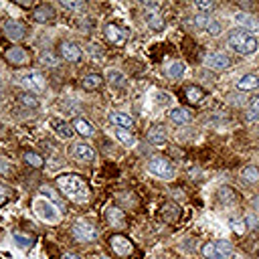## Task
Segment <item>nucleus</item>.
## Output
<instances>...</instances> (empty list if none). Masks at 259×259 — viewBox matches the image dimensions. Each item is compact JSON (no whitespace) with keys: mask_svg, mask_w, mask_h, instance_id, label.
I'll list each match as a JSON object with an SVG mask.
<instances>
[{"mask_svg":"<svg viewBox=\"0 0 259 259\" xmlns=\"http://www.w3.org/2000/svg\"><path fill=\"white\" fill-rule=\"evenodd\" d=\"M57 188L61 190V195H65L75 204H85L91 199L89 186L79 174H61V176H57Z\"/></svg>","mask_w":259,"mask_h":259,"instance_id":"obj_1","label":"nucleus"},{"mask_svg":"<svg viewBox=\"0 0 259 259\" xmlns=\"http://www.w3.org/2000/svg\"><path fill=\"white\" fill-rule=\"evenodd\" d=\"M227 45H229V49L239 53V55H251V53L257 51L259 40L245 31H233L227 39Z\"/></svg>","mask_w":259,"mask_h":259,"instance_id":"obj_2","label":"nucleus"},{"mask_svg":"<svg viewBox=\"0 0 259 259\" xmlns=\"http://www.w3.org/2000/svg\"><path fill=\"white\" fill-rule=\"evenodd\" d=\"M148 170L152 172L154 176H158V179L162 180H174V176H176V170L172 166V162L168 158H162V156H154V158H150L148 162Z\"/></svg>","mask_w":259,"mask_h":259,"instance_id":"obj_3","label":"nucleus"},{"mask_svg":"<svg viewBox=\"0 0 259 259\" xmlns=\"http://www.w3.org/2000/svg\"><path fill=\"white\" fill-rule=\"evenodd\" d=\"M73 235L81 243H93L95 239H98L100 231H98V227H95L91 221H87V219H77L73 223Z\"/></svg>","mask_w":259,"mask_h":259,"instance_id":"obj_4","label":"nucleus"},{"mask_svg":"<svg viewBox=\"0 0 259 259\" xmlns=\"http://www.w3.org/2000/svg\"><path fill=\"white\" fill-rule=\"evenodd\" d=\"M33 207H35V213L39 215V219H43L47 223H57L59 217H61L59 207H57L55 202L47 200V199H37L33 202Z\"/></svg>","mask_w":259,"mask_h":259,"instance_id":"obj_5","label":"nucleus"},{"mask_svg":"<svg viewBox=\"0 0 259 259\" xmlns=\"http://www.w3.org/2000/svg\"><path fill=\"white\" fill-rule=\"evenodd\" d=\"M231 243L229 241H213V243H204L202 245V257L204 259H229L231 257Z\"/></svg>","mask_w":259,"mask_h":259,"instance_id":"obj_6","label":"nucleus"},{"mask_svg":"<svg viewBox=\"0 0 259 259\" xmlns=\"http://www.w3.org/2000/svg\"><path fill=\"white\" fill-rule=\"evenodd\" d=\"M19 83L22 87H26L31 93H39V91H45L47 83H45V77L43 73H39V71H29V73H24L19 77Z\"/></svg>","mask_w":259,"mask_h":259,"instance_id":"obj_7","label":"nucleus"},{"mask_svg":"<svg viewBox=\"0 0 259 259\" xmlns=\"http://www.w3.org/2000/svg\"><path fill=\"white\" fill-rule=\"evenodd\" d=\"M110 249L118 255V257H130L132 253H134V243L126 237V235H112L110 237Z\"/></svg>","mask_w":259,"mask_h":259,"instance_id":"obj_8","label":"nucleus"},{"mask_svg":"<svg viewBox=\"0 0 259 259\" xmlns=\"http://www.w3.org/2000/svg\"><path fill=\"white\" fill-rule=\"evenodd\" d=\"M59 55H61V59L69 61V63H79L83 59V51H81V47L77 43H73V40H63L59 45Z\"/></svg>","mask_w":259,"mask_h":259,"instance_id":"obj_9","label":"nucleus"},{"mask_svg":"<svg viewBox=\"0 0 259 259\" xmlns=\"http://www.w3.org/2000/svg\"><path fill=\"white\" fill-rule=\"evenodd\" d=\"M204 65L213 71H225L231 67V59L227 55H223V53H209V55L204 57Z\"/></svg>","mask_w":259,"mask_h":259,"instance_id":"obj_10","label":"nucleus"},{"mask_svg":"<svg viewBox=\"0 0 259 259\" xmlns=\"http://www.w3.org/2000/svg\"><path fill=\"white\" fill-rule=\"evenodd\" d=\"M2 31L4 35L10 39V40H15V43H19V40H22L26 37V29H24V24L19 22V20H6L4 26H2Z\"/></svg>","mask_w":259,"mask_h":259,"instance_id":"obj_11","label":"nucleus"},{"mask_svg":"<svg viewBox=\"0 0 259 259\" xmlns=\"http://www.w3.org/2000/svg\"><path fill=\"white\" fill-rule=\"evenodd\" d=\"M71 156L79 162H95V150L85 142H77L71 148Z\"/></svg>","mask_w":259,"mask_h":259,"instance_id":"obj_12","label":"nucleus"},{"mask_svg":"<svg viewBox=\"0 0 259 259\" xmlns=\"http://www.w3.org/2000/svg\"><path fill=\"white\" fill-rule=\"evenodd\" d=\"M103 33H105V39L110 40L112 45H116V47H124L126 45V39H128V35L120 29L118 24H105V29H103Z\"/></svg>","mask_w":259,"mask_h":259,"instance_id":"obj_13","label":"nucleus"},{"mask_svg":"<svg viewBox=\"0 0 259 259\" xmlns=\"http://www.w3.org/2000/svg\"><path fill=\"white\" fill-rule=\"evenodd\" d=\"M55 8H53L51 4H39L33 8V20L35 22H40V24H45V22H53L55 20Z\"/></svg>","mask_w":259,"mask_h":259,"instance_id":"obj_14","label":"nucleus"},{"mask_svg":"<svg viewBox=\"0 0 259 259\" xmlns=\"http://www.w3.org/2000/svg\"><path fill=\"white\" fill-rule=\"evenodd\" d=\"M144 22L150 31H154V33H160L162 29H164V19H162V15L156 10V8H150L144 12Z\"/></svg>","mask_w":259,"mask_h":259,"instance_id":"obj_15","label":"nucleus"},{"mask_svg":"<svg viewBox=\"0 0 259 259\" xmlns=\"http://www.w3.org/2000/svg\"><path fill=\"white\" fill-rule=\"evenodd\" d=\"M4 59L8 65H15V67H20L29 61V55H26V51L20 49V47H10L4 51Z\"/></svg>","mask_w":259,"mask_h":259,"instance_id":"obj_16","label":"nucleus"},{"mask_svg":"<svg viewBox=\"0 0 259 259\" xmlns=\"http://www.w3.org/2000/svg\"><path fill=\"white\" fill-rule=\"evenodd\" d=\"M105 219L116 229H124L126 227V215L120 207H110V209H107L105 211Z\"/></svg>","mask_w":259,"mask_h":259,"instance_id":"obj_17","label":"nucleus"},{"mask_svg":"<svg viewBox=\"0 0 259 259\" xmlns=\"http://www.w3.org/2000/svg\"><path fill=\"white\" fill-rule=\"evenodd\" d=\"M51 126H53V130H55V134L63 140L73 138V134H75L73 126L67 124V121H63V120H51Z\"/></svg>","mask_w":259,"mask_h":259,"instance_id":"obj_18","label":"nucleus"},{"mask_svg":"<svg viewBox=\"0 0 259 259\" xmlns=\"http://www.w3.org/2000/svg\"><path fill=\"white\" fill-rule=\"evenodd\" d=\"M235 22L239 26H243L245 33H255L259 29V22L251 15H247V12H239V15H235Z\"/></svg>","mask_w":259,"mask_h":259,"instance_id":"obj_19","label":"nucleus"},{"mask_svg":"<svg viewBox=\"0 0 259 259\" xmlns=\"http://www.w3.org/2000/svg\"><path fill=\"white\" fill-rule=\"evenodd\" d=\"M235 85H237L239 91H255V89L259 87V75H255V73H247V75H243Z\"/></svg>","mask_w":259,"mask_h":259,"instance_id":"obj_20","label":"nucleus"},{"mask_svg":"<svg viewBox=\"0 0 259 259\" xmlns=\"http://www.w3.org/2000/svg\"><path fill=\"white\" fill-rule=\"evenodd\" d=\"M168 118H170V121H174L176 126L190 124V120H193V116H190V112L186 110V107H174V110H170Z\"/></svg>","mask_w":259,"mask_h":259,"instance_id":"obj_21","label":"nucleus"},{"mask_svg":"<svg viewBox=\"0 0 259 259\" xmlns=\"http://www.w3.org/2000/svg\"><path fill=\"white\" fill-rule=\"evenodd\" d=\"M160 211H162V219H164L166 223H176L179 217H180V207L174 204V202H164Z\"/></svg>","mask_w":259,"mask_h":259,"instance_id":"obj_22","label":"nucleus"},{"mask_svg":"<svg viewBox=\"0 0 259 259\" xmlns=\"http://www.w3.org/2000/svg\"><path fill=\"white\" fill-rule=\"evenodd\" d=\"M110 121H112V124H116L118 128H126V130H130L134 126L132 116L126 114V112H112L110 114Z\"/></svg>","mask_w":259,"mask_h":259,"instance_id":"obj_23","label":"nucleus"},{"mask_svg":"<svg viewBox=\"0 0 259 259\" xmlns=\"http://www.w3.org/2000/svg\"><path fill=\"white\" fill-rule=\"evenodd\" d=\"M71 126H73V130H75L79 136H83V138H91V136L95 134V132H93V126L89 124L87 120H83V118H75Z\"/></svg>","mask_w":259,"mask_h":259,"instance_id":"obj_24","label":"nucleus"},{"mask_svg":"<svg viewBox=\"0 0 259 259\" xmlns=\"http://www.w3.org/2000/svg\"><path fill=\"white\" fill-rule=\"evenodd\" d=\"M101 83H103V79L98 73H89V75H85L83 79H81V87H83L85 91H98L101 87Z\"/></svg>","mask_w":259,"mask_h":259,"instance_id":"obj_25","label":"nucleus"},{"mask_svg":"<svg viewBox=\"0 0 259 259\" xmlns=\"http://www.w3.org/2000/svg\"><path fill=\"white\" fill-rule=\"evenodd\" d=\"M148 142L152 144V146H164L166 144V132H164V128L154 126L152 130L148 132Z\"/></svg>","mask_w":259,"mask_h":259,"instance_id":"obj_26","label":"nucleus"},{"mask_svg":"<svg viewBox=\"0 0 259 259\" xmlns=\"http://www.w3.org/2000/svg\"><path fill=\"white\" fill-rule=\"evenodd\" d=\"M22 160H24L31 168H43V166H45L43 156L37 154V152H33V150H26V152H22Z\"/></svg>","mask_w":259,"mask_h":259,"instance_id":"obj_27","label":"nucleus"},{"mask_svg":"<svg viewBox=\"0 0 259 259\" xmlns=\"http://www.w3.org/2000/svg\"><path fill=\"white\" fill-rule=\"evenodd\" d=\"M105 79L110 81V85H114V87H124L126 85V75L121 71H118V69H107Z\"/></svg>","mask_w":259,"mask_h":259,"instance_id":"obj_28","label":"nucleus"},{"mask_svg":"<svg viewBox=\"0 0 259 259\" xmlns=\"http://www.w3.org/2000/svg\"><path fill=\"white\" fill-rule=\"evenodd\" d=\"M116 138L124 144V146H136V136H134V132L132 130H126V128H118L116 130Z\"/></svg>","mask_w":259,"mask_h":259,"instance_id":"obj_29","label":"nucleus"},{"mask_svg":"<svg viewBox=\"0 0 259 259\" xmlns=\"http://www.w3.org/2000/svg\"><path fill=\"white\" fill-rule=\"evenodd\" d=\"M166 75L170 79H180L184 75V63L182 61H172L166 65Z\"/></svg>","mask_w":259,"mask_h":259,"instance_id":"obj_30","label":"nucleus"},{"mask_svg":"<svg viewBox=\"0 0 259 259\" xmlns=\"http://www.w3.org/2000/svg\"><path fill=\"white\" fill-rule=\"evenodd\" d=\"M19 103H20L22 107H29V110H35V107H39V98H37L35 93L26 91V93H20V95H19Z\"/></svg>","mask_w":259,"mask_h":259,"instance_id":"obj_31","label":"nucleus"},{"mask_svg":"<svg viewBox=\"0 0 259 259\" xmlns=\"http://www.w3.org/2000/svg\"><path fill=\"white\" fill-rule=\"evenodd\" d=\"M186 100H188V103H200L202 101V98H204V91L200 89V87H197V85H190V87H186Z\"/></svg>","mask_w":259,"mask_h":259,"instance_id":"obj_32","label":"nucleus"},{"mask_svg":"<svg viewBox=\"0 0 259 259\" xmlns=\"http://www.w3.org/2000/svg\"><path fill=\"white\" fill-rule=\"evenodd\" d=\"M40 195H45V197H47V200L55 202L59 209H63V199L55 193V188H53V186H47V184H45V186H40Z\"/></svg>","mask_w":259,"mask_h":259,"instance_id":"obj_33","label":"nucleus"},{"mask_svg":"<svg viewBox=\"0 0 259 259\" xmlns=\"http://www.w3.org/2000/svg\"><path fill=\"white\" fill-rule=\"evenodd\" d=\"M39 59H40V65H45V67H57L59 65V57L51 51H43Z\"/></svg>","mask_w":259,"mask_h":259,"instance_id":"obj_34","label":"nucleus"},{"mask_svg":"<svg viewBox=\"0 0 259 259\" xmlns=\"http://www.w3.org/2000/svg\"><path fill=\"white\" fill-rule=\"evenodd\" d=\"M241 176H243V180H245V182L253 184V182L259 180V168H255V166H245L243 172H241Z\"/></svg>","mask_w":259,"mask_h":259,"instance_id":"obj_35","label":"nucleus"},{"mask_svg":"<svg viewBox=\"0 0 259 259\" xmlns=\"http://www.w3.org/2000/svg\"><path fill=\"white\" fill-rule=\"evenodd\" d=\"M213 20H215V19H213L211 15H202V12H199V15L195 17V26H197V29H200V31H207L209 24H211Z\"/></svg>","mask_w":259,"mask_h":259,"instance_id":"obj_36","label":"nucleus"},{"mask_svg":"<svg viewBox=\"0 0 259 259\" xmlns=\"http://www.w3.org/2000/svg\"><path fill=\"white\" fill-rule=\"evenodd\" d=\"M12 237H15V241H17V245H19L20 249H29V247H33V245H35V239L24 237V235H20V233H15Z\"/></svg>","mask_w":259,"mask_h":259,"instance_id":"obj_37","label":"nucleus"},{"mask_svg":"<svg viewBox=\"0 0 259 259\" xmlns=\"http://www.w3.org/2000/svg\"><path fill=\"white\" fill-rule=\"evenodd\" d=\"M231 227H233V231L237 235L247 233V223H245V219H231Z\"/></svg>","mask_w":259,"mask_h":259,"instance_id":"obj_38","label":"nucleus"},{"mask_svg":"<svg viewBox=\"0 0 259 259\" xmlns=\"http://www.w3.org/2000/svg\"><path fill=\"white\" fill-rule=\"evenodd\" d=\"M219 195H221V200H223V202H233V200H235V190L229 188V186H223V188L219 190Z\"/></svg>","mask_w":259,"mask_h":259,"instance_id":"obj_39","label":"nucleus"},{"mask_svg":"<svg viewBox=\"0 0 259 259\" xmlns=\"http://www.w3.org/2000/svg\"><path fill=\"white\" fill-rule=\"evenodd\" d=\"M207 35H211V37H219L221 33H223V26H221V22L219 20H213L211 24H209V29L204 31Z\"/></svg>","mask_w":259,"mask_h":259,"instance_id":"obj_40","label":"nucleus"},{"mask_svg":"<svg viewBox=\"0 0 259 259\" xmlns=\"http://www.w3.org/2000/svg\"><path fill=\"white\" fill-rule=\"evenodd\" d=\"M61 6H63L65 10H83V8H85V4L81 2V0H77V2H69V0H61Z\"/></svg>","mask_w":259,"mask_h":259,"instance_id":"obj_41","label":"nucleus"},{"mask_svg":"<svg viewBox=\"0 0 259 259\" xmlns=\"http://www.w3.org/2000/svg\"><path fill=\"white\" fill-rule=\"evenodd\" d=\"M195 8H197V10H200L202 15H207V12H211V10L215 8V4L211 2V0H200V2H197V4H195Z\"/></svg>","mask_w":259,"mask_h":259,"instance_id":"obj_42","label":"nucleus"},{"mask_svg":"<svg viewBox=\"0 0 259 259\" xmlns=\"http://www.w3.org/2000/svg\"><path fill=\"white\" fill-rule=\"evenodd\" d=\"M249 110H251V116H249V120H255V114H259V95H257V98H253V100L249 101Z\"/></svg>","mask_w":259,"mask_h":259,"instance_id":"obj_43","label":"nucleus"},{"mask_svg":"<svg viewBox=\"0 0 259 259\" xmlns=\"http://www.w3.org/2000/svg\"><path fill=\"white\" fill-rule=\"evenodd\" d=\"M245 223H247V229H257V225H259L255 215H247V217H245Z\"/></svg>","mask_w":259,"mask_h":259,"instance_id":"obj_44","label":"nucleus"},{"mask_svg":"<svg viewBox=\"0 0 259 259\" xmlns=\"http://www.w3.org/2000/svg\"><path fill=\"white\" fill-rule=\"evenodd\" d=\"M8 197H10V190L4 184H0V204H4L8 200Z\"/></svg>","mask_w":259,"mask_h":259,"instance_id":"obj_45","label":"nucleus"},{"mask_svg":"<svg viewBox=\"0 0 259 259\" xmlns=\"http://www.w3.org/2000/svg\"><path fill=\"white\" fill-rule=\"evenodd\" d=\"M8 170H10V166H8V162H6L4 158H0V176H4V174H8Z\"/></svg>","mask_w":259,"mask_h":259,"instance_id":"obj_46","label":"nucleus"},{"mask_svg":"<svg viewBox=\"0 0 259 259\" xmlns=\"http://www.w3.org/2000/svg\"><path fill=\"white\" fill-rule=\"evenodd\" d=\"M89 49H91V55H93V57H101V51H100L98 45H91Z\"/></svg>","mask_w":259,"mask_h":259,"instance_id":"obj_47","label":"nucleus"},{"mask_svg":"<svg viewBox=\"0 0 259 259\" xmlns=\"http://www.w3.org/2000/svg\"><path fill=\"white\" fill-rule=\"evenodd\" d=\"M61 259H81L79 255H75V253H63L61 255Z\"/></svg>","mask_w":259,"mask_h":259,"instance_id":"obj_48","label":"nucleus"},{"mask_svg":"<svg viewBox=\"0 0 259 259\" xmlns=\"http://www.w3.org/2000/svg\"><path fill=\"white\" fill-rule=\"evenodd\" d=\"M253 207H255V209H257V211H259V197H257V199H255V200H253Z\"/></svg>","mask_w":259,"mask_h":259,"instance_id":"obj_49","label":"nucleus"},{"mask_svg":"<svg viewBox=\"0 0 259 259\" xmlns=\"http://www.w3.org/2000/svg\"><path fill=\"white\" fill-rule=\"evenodd\" d=\"M95 259H110V257H105V255H98V257H95Z\"/></svg>","mask_w":259,"mask_h":259,"instance_id":"obj_50","label":"nucleus"},{"mask_svg":"<svg viewBox=\"0 0 259 259\" xmlns=\"http://www.w3.org/2000/svg\"><path fill=\"white\" fill-rule=\"evenodd\" d=\"M233 259H245L243 255H233Z\"/></svg>","mask_w":259,"mask_h":259,"instance_id":"obj_51","label":"nucleus"},{"mask_svg":"<svg viewBox=\"0 0 259 259\" xmlns=\"http://www.w3.org/2000/svg\"><path fill=\"white\" fill-rule=\"evenodd\" d=\"M2 87H4V85H2V79H0V93H2Z\"/></svg>","mask_w":259,"mask_h":259,"instance_id":"obj_52","label":"nucleus"}]
</instances>
